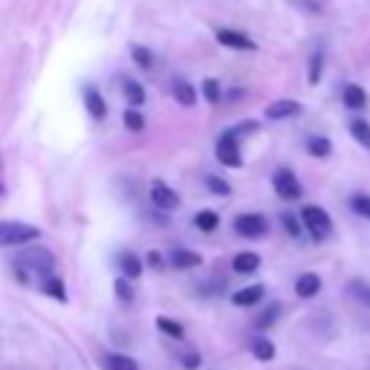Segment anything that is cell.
<instances>
[{
    "instance_id": "obj_23",
    "label": "cell",
    "mask_w": 370,
    "mask_h": 370,
    "mask_svg": "<svg viewBox=\"0 0 370 370\" xmlns=\"http://www.w3.org/2000/svg\"><path fill=\"white\" fill-rule=\"evenodd\" d=\"M350 136L362 145V147H367V151H370V125H367V121L364 119H350Z\"/></svg>"
},
{
    "instance_id": "obj_14",
    "label": "cell",
    "mask_w": 370,
    "mask_h": 370,
    "mask_svg": "<svg viewBox=\"0 0 370 370\" xmlns=\"http://www.w3.org/2000/svg\"><path fill=\"white\" fill-rule=\"evenodd\" d=\"M119 269H121V275H125L128 281H136L139 275H142V269H145V263L139 260V255H133V252H119Z\"/></svg>"
},
{
    "instance_id": "obj_19",
    "label": "cell",
    "mask_w": 370,
    "mask_h": 370,
    "mask_svg": "<svg viewBox=\"0 0 370 370\" xmlns=\"http://www.w3.org/2000/svg\"><path fill=\"white\" fill-rule=\"evenodd\" d=\"M174 98L185 107H194L197 105V90L185 79H174Z\"/></svg>"
},
{
    "instance_id": "obj_37",
    "label": "cell",
    "mask_w": 370,
    "mask_h": 370,
    "mask_svg": "<svg viewBox=\"0 0 370 370\" xmlns=\"http://www.w3.org/2000/svg\"><path fill=\"white\" fill-rule=\"evenodd\" d=\"M147 263H151L154 269H162V255L159 252H147Z\"/></svg>"
},
{
    "instance_id": "obj_35",
    "label": "cell",
    "mask_w": 370,
    "mask_h": 370,
    "mask_svg": "<svg viewBox=\"0 0 370 370\" xmlns=\"http://www.w3.org/2000/svg\"><path fill=\"white\" fill-rule=\"evenodd\" d=\"M113 289H116V295H119V298L125 301V304H131V301H133V289H131L128 278H119V281L113 284Z\"/></svg>"
},
{
    "instance_id": "obj_11",
    "label": "cell",
    "mask_w": 370,
    "mask_h": 370,
    "mask_svg": "<svg viewBox=\"0 0 370 370\" xmlns=\"http://www.w3.org/2000/svg\"><path fill=\"white\" fill-rule=\"evenodd\" d=\"M84 107H87V113L95 119V121H102L105 116H107V102H105V95L98 93L95 87H84Z\"/></svg>"
},
{
    "instance_id": "obj_13",
    "label": "cell",
    "mask_w": 370,
    "mask_h": 370,
    "mask_svg": "<svg viewBox=\"0 0 370 370\" xmlns=\"http://www.w3.org/2000/svg\"><path fill=\"white\" fill-rule=\"evenodd\" d=\"M341 102H344V107H348V110L359 113V110H364V105H367V93H364V87H359V84H348V87L341 90Z\"/></svg>"
},
{
    "instance_id": "obj_30",
    "label": "cell",
    "mask_w": 370,
    "mask_h": 370,
    "mask_svg": "<svg viewBox=\"0 0 370 370\" xmlns=\"http://www.w3.org/2000/svg\"><path fill=\"white\" fill-rule=\"evenodd\" d=\"M206 188H209L211 194H217V197H229V194H232V185H229L226 180L214 177V174H209V177H206Z\"/></svg>"
},
{
    "instance_id": "obj_15",
    "label": "cell",
    "mask_w": 370,
    "mask_h": 370,
    "mask_svg": "<svg viewBox=\"0 0 370 370\" xmlns=\"http://www.w3.org/2000/svg\"><path fill=\"white\" fill-rule=\"evenodd\" d=\"M168 258H171V266H177V269H197L203 263V255L194 249H174Z\"/></svg>"
},
{
    "instance_id": "obj_33",
    "label": "cell",
    "mask_w": 370,
    "mask_h": 370,
    "mask_svg": "<svg viewBox=\"0 0 370 370\" xmlns=\"http://www.w3.org/2000/svg\"><path fill=\"white\" fill-rule=\"evenodd\" d=\"M281 223H284V229H286V234L289 237H301V217H292V214H281Z\"/></svg>"
},
{
    "instance_id": "obj_31",
    "label": "cell",
    "mask_w": 370,
    "mask_h": 370,
    "mask_svg": "<svg viewBox=\"0 0 370 370\" xmlns=\"http://www.w3.org/2000/svg\"><path fill=\"white\" fill-rule=\"evenodd\" d=\"M125 128L133 131V133H139V131L145 128V116H142V110H136V107L125 110Z\"/></svg>"
},
{
    "instance_id": "obj_2",
    "label": "cell",
    "mask_w": 370,
    "mask_h": 370,
    "mask_svg": "<svg viewBox=\"0 0 370 370\" xmlns=\"http://www.w3.org/2000/svg\"><path fill=\"white\" fill-rule=\"evenodd\" d=\"M41 232L29 223H18V220H0V246H23L38 240Z\"/></svg>"
},
{
    "instance_id": "obj_3",
    "label": "cell",
    "mask_w": 370,
    "mask_h": 370,
    "mask_svg": "<svg viewBox=\"0 0 370 370\" xmlns=\"http://www.w3.org/2000/svg\"><path fill=\"white\" fill-rule=\"evenodd\" d=\"M272 188H275V194L281 197V200H289V203L301 200V194H304L301 180L295 177V171H289L286 165H281V168L272 171Z\"/></svg>"
},
{
    "instance_id": "obj_20",
    "label": "cell",
    "mask_w": 370,
    "mask_h": 370,
    "mask_svg": "<svg viewBox=\"0 0 370 370\" xmlns=\"http://www.w3.org/2000/svg\"><path fill=\"white\" fill-rule=\"evenodd\" d=\"M322 72H324V46L318 44L310 55V84H318L322 81Z\"/></svg>"
},
{
    "instance_id": "obj_26",
    "label": "cell",
    "mask_w": 370,
    "mask_h": 370,
    "mask_svg": "<svg viewBox=\"0 0 370 370\" xmlns=\"http://www.w3.org/2000/svg\"><path fill=\"white\" fill-rule=\"evenodd\" d=\"M350 209H353L359 217L370 220V194H364V191H353V194H350Z\"/></svg>"
},
{
    "instance_id": "obj_36",
    "label": "cell",
    "mask_w": 370,
    "mask_h": 370,
    "mask_svg": "<svg viewBox=\"0 0 370 370\" xmlns=\"http://www.w3.org/2000/svg\"><path fill=\"white\" fill-rule=\"evenodd\" d=\"M183 367L185 370H197V367H200V356H197V353H185L183 356Z\"/></svg>"
},
{
    "instance_id": "obj_34",
    "label": "cell",
    "mask_w": 370,
    "mask_h": 370,
    "mask_svg": "<svg viewBox=\"0 0 370 370\" xmlns=\"http://www.w3.org/2000/svg\"><path fill=\"white\" fill-rule=\"evenodd\" d=\"M203 98H206V102H211V105L220 102V81L217 79H206L203 81Z\"/></svg>"
},
{
    "instance_id": "obj_24",
    "label": "cell",
    "mask_w": 370,
    "mask_h": 370,
    "mask_svg": "<svg viewBox=\"0 0 370 370\" xmlns=\"http://www.w3.org/2000/svg\"><path fill=\"white\" fill-rule=\"evenodd\" d=\"M105 367L107 370H139L136 359H131L125 353H110V356H105Z\"/></svg>"
},
{
    "instance_id": "obj_10",
    "label": "cell",
    "mask_w": 370,
    "mask_h": 370,
    "mask_svg": "<svg viewBox=\"0 0 370 370\" xmlns=\"http://www.w3.org/2000/svg\"><path fill=\"white\" fill-rule=\"evenodd\" d=\"M322 292V275H315V272H301L298 278H295V295L298 298H315V295Z\"/></svg>"
},
{
    "instance_id": "obj_38",
    "label": "cell",
    "mask_w": 370,
    "mask_h": 370,
    "mask_svg": "<svg viewBox=\"0 0 370 370\" xmlns=\"http://www.w3.org/2000/svg\"><path fill=\"white\" fill-rule=\"evenodd\" d=\"M0 191H4V183H0Z\"/></svg>"
},
{
    "instance_id": "obj_32",
    "label": "cell",
    "mask_w": 370,
    "mask_h": 370,
    "mask_svg": "<svg viewBox=\"0 0 370 370\" xmlns=\"http://www.w3.org/2000/svg\"><path fill=\"white\" fill-rule=\"evenodd\" d=\"M157 327H159L162 333H168L171 338H183V336H185L183 324H177V322H171V318H157Z\"/></svg>"
},
{
    "instance_id": "obj_16",
    "label": "cell",
    "mask_w": 370,
    "mask_h": 370,
    "mask_svg": "<svg viewBox=\"0 0 370 370\" xmlns=\"http://www.w3.org/2000/svg\"><path fill=\"white\" fill-rule=\"evenodd\" d=\"M258 266H260V255L258 252H240L232 260V269L237 275H252V272H258Z\"/></svg>"
},
{
    "instance_id": "obj_27",
    "label": "cell",
    "mask_w": 370,
    "mask_h": 370,
    "mask_svg": "<svg viewBox=\"0 0 370 370\" xmlns=\"http://www.w3.org/2000/svg\"><path fill=\"white\" fill-rule=\"evenodd\" d=\"M278 315H281V304H269L258 318H255V327L258 330H266V327H272L278 322Z\"/></svg>"
},
{
    "instance_id": "obj_18",
    "label": "cell",
    "mask_w": 370,
    "mask_h": 370,
    "mask_svg": "<svg viewBox=\"0 0 370 370\" xmlns=\"http://www.w3.org/2000/svg\"><path fill=\"white\" fill-rule=\"evenodd\" d=\"M307 154L315 157V159H327V157L333 154V142H330L327 136H322V133H318V136H310V139H307Z\"/></svg>"
},
{
    "instance_id": "obj_17",
    "label": "cell",
    "mask_w": 370,
    "mask_h": 370,
    "mask_svg": "<svg viewBox=\"0 0 370 370\" xmlns=\"http://www.w3.org/2000/svg\"><path fill=\"white\" fill-rule=\"evenodd\" d=\"M348 295H350L353 301H359L362 307L370 310V284L364 278H350L348 281Z\"/></svg>"
},
{
    "instance_id": "obj_6",
    "label": "cell",
    "mask_w": 370,
    "mask_h": 370,
    "mask_svg": "<svg viewBox=\"0 0 370 370\" xmlns=\"http://www.w3.org/2000/svg\"><path fill=\"white\" fill-rule=\"evenodd\" d=\"M214 154H217V162H223L226 168H240L243 165V154H240V145H237V136L229 131L217 139L214 145Z\"/></svg>"
},
{
    "instance_id": "obj_22",
    "label": "cell",
    "mask_w": 370,
    "mask_h": 370,
    "mask_svg": "<svg viewBox=\"0 0 370 370\" xmlns=\"http://www.w3.org/2000/svg\"><path fill=\"white\" fill-rule=\"evenodd\" d=\"M252 353H255V359H260V362H272V359H275V344L269 341L266 336H258V338L252 341Z\"/></svg>"
},
{
    "instance_id": "obj_28",
    "label": "cell",
    "mask_w": 370,
    "mask_h": 370,
    "mask_svg": "<svg viewBox=\"0 0 370 370\" xmlns=\"http://www.w3.org/2000/svg\"><path fill=\"white\" fill-rule=\"evenodd\" d=\"M46 295H53L55 301H67V292H64V281L58 278V275H49L46 281H44V286H41Z\"/></svg>"
},
{
    "instance_id": "obj_29",
    "label": "cell",
    "mask_w": 370,
    "mask_h": 370,
    "mask_svg": "<svg viewBox=\"0 0 370 370\" xmlns=\"http://www.w3.org/2000/svg\"><path fill=\"white\" fill-rule=\"evenodd\" d=\"M131 55H133V61H136L142 70H151V67H154V55H151V49H147V46L133 44V46H131Z\"/></svg>"
},
{
    "instance_id": "obj_25",
    "label": "cell",
    "mask_w": 370,
    "mask_h": 370,
    "mask_svg": "<svg viewBox=\"0 0 370 370\" xmlns=\"http://www.w3.org/2000/svg\"><path fill=\"white\" fill-rule=\"evenodd\" d=\"M121 87H125L128 102H131L133 107H142V102H145V87H142V84H136L133 79H121Z\"/></svg>"
},
{
    "instance_id": "obj_9",
    "label": "cell",
    "mask_w": 370,
    "mask_h": 370,
    "mask_svg": "<svg viewBox=\"0 0 370 370\" xmlns=\"http://www.w3.org/2000/svg\"><path fill=\"white\" fill-rule=\"evenodd\" d=\"M214 38L223 46H229V49H237V53H255V49H258V44L249 35H243L237 29H217Z\"/></svg>"
},
{
    "instance_id": "obj_7",
    "label": "cell",
    "mask_w": 370,
    "mask_h": 370,
    "mask_svg": "<svg viewBox=\"0 0 370 370\" xmlns=\"http://www.w3.org/2000/svg\"><path fill=\"white\" fill-rule=\"evenodd\" d=\"M151 203L159 211H174V209H180V194L171 185H165L162 180H157V183H151Z\"/></svg>"
},
{
    "instance_id": "obj_12",
    "label": "cell",
    "mask_w": 370,
    "mask_h": 370,
    "mask_svg": "<svg viewBox=\"0 0 370 370\" xmlns=\"http://www.w3.org/2000/svg\"><path fill=\"white\" fill-rule=\"evenodd\" d=\"M263 292H266V286H263V284L243 286V289H237V292L232 295V304H234V307H255V304H260V301H263Z\"/></svg>"
},
{
    "instance_id": "obj_1",
    "label": "cell",
    "mask_w": 370,
    "mask_h": 370,
    "mask_svg": "<svg viewBox=\"0 0 370 370\" xmlns=\"http://www.w3.org/2000/svg\"><path fill=\"white\" fill-rule=\"evenodd\" d=\"M301 223H304V229L310 232V237L315 243H324L333 234V220H330L327 209H322V206H304L301 209Z\"/></svg>"
},
{
    "instance_id": "obj_4",
    "label": "cell",
    "mask_w": 370,
    "mask_h": 370,
    "mask_svg": "<svg viewBox=\"0 0 370 370\" xmlns=\"http://www.w3.org/2000/svg\"><path fill=\"white\" fill-rule=\"evenodd\" d=\"M15 263H18V266H23L20 281H27V269H32V272H41V275H49V272H53L55 258L49 255L46 249H27V252H23Z\"/></svg>"
},
{
    "instance_id": "obj_8",
    "label": "cell",
    "mask_w": 370,
    "mask_h": 370,
    "mask_svg": "<svg viewBox=\"0 0 370 370\" xmlns=\"http://www.w3.org/2000/svg\"><path fill=\"white\" fill-rule=\"evenodd\" d=\"M301 113H304V105H301V102H295V98H278V102L266 105V110H263V116H266V119H272V121L295 119V116H301Z\"/></svg>"
},
{
    "instance_id": "obj_5",
    "label": "cell",
    "mask_w": 370,
    "mask_h": 370,
    "mask_svg": "<svg viewBox=\"0 0 370 370\" xmlns=\"http://www.w3.org/2000/svg\"><path fill=\"white\" fill-rule=\"evenodd\" d=\"M234 232H237L240 237H249V240L263 237V234L269 232V220H266L263 214H255V211L237 214V217H234Z\"/></svg>"
},
{
    "instance_id": "obj_21",
    "label": "cell",
    "mask_w": 370,
    "mask_h": 370,
    "mask_svg": "<svg viewBox=\"0 0 370 370\" xmlns=\"http://www.w3.org/2000/svg\"><path fill=\"white\" fill-rule=\"evenodd\" d=\"M194 226L200 229V232H214L220 226V214L211 211V209H203V211H197L194 214Z\"/></svg>"
}]
</instances>
